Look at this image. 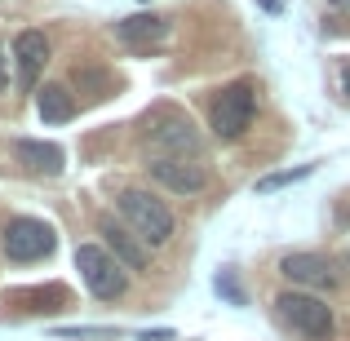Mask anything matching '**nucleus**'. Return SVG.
I'll use <instances>...</instances> for the list:
<instances>
[{
	"label": "nucleus",
	"mask_w": 350,
	"mask_h": 341,
	"mask_svg": "<svg viewBox=\"0 0 350 341\" xmlns=\"http://www.w3.org/2000/svg\"><path fill=\"white\" fill-rule=\"evenodd\" d=\"M76 271H80L85 288L94 292L98 301H116V297H124V288H129V271L103 244H80L76 248Z\"/></svg>",
	"instance_id": "obj_3"
},
{
	"label": "nucleus",
	"mask_w": 350,
	"mask_h": 341,
	"mask_svg": "<svg viewBox=\"0 0 350 341\" xmlns=\"http://www.w3.org/2000/svg\"><path fill=\"white\" fill-rule=\"evenodd\" d=\"M342 266H346V271H350V253H346V262H342Z\"/></svg>",
	"instance_id": "obj_19"
},
{
	"label": "nucleus",
	"mask_w": 350,
	"mask_h": 341,
	"mask_svg": "<svg viewBox=\"0 0 350 341\" xmlns=\"http://www.w3.org/2000/svg\"><path fill=\"white\" fill-rule=\"evenodd\" d=\"M49 36L44 31H18L14 40V58H18V80H23V89H31L36 80H40V71L49 67Z\"/></svg>",
	"instance_id": "obj_10"
},
{
	"label": "nucleus",
	"mask_w": 350,
	"mask_h": 341,
	"mask_svg": "<svg viewBox=\"0 0 350 341\" xmlns=\"http://www.w3.org/2000/svg\"><path fill=\"white\" fill-rule=\"evenodd\" d=\"M36 107H40V120H49V124H62V120L76 115V98H71L67 85H44L36 94Z\"/></svg>",
	"instance_id": "obj_13"
},
{
	"label": "nucleus",
	"mask_w": 350,
	"mask_h": 341,
	"mask_svg": "<svg viewBox=\"0 0 350 341\" xmlns=\"http://www.w3.org/2000/svg\"><path fill=\"white\" fill-rule=\"evenodd\" d=\"M116 31H120V40H124L129 49L155 53L164 40H169V18H160V14H133V18H124Z\"/></svg>",
	"instance_id": "obj_11"
},
{
	"label": "nucleus",
	"mask_w": 350,
	"mask_h": 341,
	"mask_svg": "<svg viewBox=\"0 0 350 341\" xmlns=\"http://www.w3.org/2000/svg\"><path fill=\"white\" fill-rule=\"evenodd\" d=\"M14 155H18L23 169L40 173V178H53V173L67 169V155H62L58 142H36V137H23V142L14 146Z\"/></svg>",
	"instance_id": "obj_12"
},
{
	"label": "nucleus",
	"mask_w": 350,
	"mask_h": 341,
	"mask_svg": "<svg viewBox=\"0 0 350 341\" xmlns=\"http://www.w3.org/2000/svg\"><path fill=\"white\" fill-rule=\"evenodd\" d=\"M280 271L288 275L293 284H301L306 292H328V288H337V284H342L337 266L328 262V257H319V253H288L280 262Z\"/></svg>",
	"instance_id": "obj_8"
},
{
	"label": "nucleus",
	"mask_w": 350,
	"mask_h": 341,
	"mask_svg": "<svg viewBox=\"0 0 350 341\" xmlns=\"http://www.w3.org/2000/svg\"><path fill=\"white\" fill-rule=\"evenodd\" d=\"M217 288H222V297H231L235 301V306H244V288H235V279H231V275H217Z\"/></svg>",
	"instance_id": "obj_15"
},
{
	"label": "nucleus",
	"mask_w": 350,
	"mask_h": 341,
	"mask_svg": "<svg viewBox=\"0 0 350 341\" xmlns=\"http://www.w3.org/2000/svg\"><path fill=\"white\" fill-rule=\"evenodd\" d=\"M306 173H310V164H306V169H293V173H275V178H262V182H257V191H275V187H288V182L306 178Z\"/></svg>",
	"instance_id": "obj_14"
},
{
	"label": "nucleus",
	"mask_w": 350,
	"mask_h": 341,
	"mask_svg": "<svg viewBox=\"0 0 350 341\" xmlns=\"http://www.w3.org/2000/svg\"><path fill=\"white\" fill-rule=\"evenodd\" d=\"M151 178L173 195H196V191H204L208 169L204 160H151Z\"/></svg>",
	"instance_id": "obj_9"
},
{
	"label": "nucleus",
	"mask_w": 350,
	"mask_h": 341,
	"mask_svg": "<svg viewBox=\"0 0 350 341\" xmlns=\"http://www.w3.org/2000/svg\"><path fill=\"white\" fill-rule=\"evenodd\" d=\"M5 85H9V67H5V53H0V94H5Z\"/></svg>",
	"instance_id": "obj_16"
},
{
	"label": "nucleus",
	"mask_w": 350,
	"mask_h": 341,
	"mask_svg": "<svg viewBox=\"0 0 350 341\" xmlns=\"http://www.w3.org/2000/svg\"><path fill=\"white\" fill-rule=\"evenodd\" d=\"M142 146L151 160H200V133L187 115L155 111L142 128Z\"/></svg>",
	"instance_id": "obj_2"
},
{
	"label": "nucleus",
	"mask_w": 350,
	"mask_h": 341,
	"mask_svg": "<svg viewBox=\"0 0 350 341\" xmlns=\"http://www.w3.org/2000/svg\"><path fill=\"white\" fill-rule=\"evenodd\" d=\"M333 5H337V9H350V0H333Z\"/></svg>",
	"instance_id": "obj_18"
},
{
	"label": "nucleus",
	"mask_w": 350,
	"mask_h": 341,
	"mask_svg": "<svg viewBox=\"0 0 350 341\" xmlns=\"http://www.w3.org/2000/svg\"><path fill=\"white\" fill-rule=\"evenodd\" d=\"M98 235H103V248L116 257L120 266H124V271H146V266H151L146 244H142V239H137L124 222H120V217H111V213L98 217Z\"/></svg>",
	"instance_id": "obj_7"
},
{
	"label": "nucleus",
	"mask_w": 350,
	"mask_h": 341,
	"mask_svg": "<svg viewBox=\"0 0 350 341\" xmlns=\"http://www.w3.org/2000/svg\"><path fill=\"white\" fill-rule=\"evenodd\" d=\"M116 217H120L129 230H133V235L142 239L146 248H151V244H169L173 230H178V222H173V213H169V204H164L160 195H151V191H133V187L120 191Z\"/></svg>",
	"instance_id": "obj_1"
},
{
	"label": "nucleus",
	"mask_w": 350,
	"mask_h": 341,
	"mask_svg": "<svg viewBox=\"0 0 350 341\" xmlns=\"http://www.w3.org/2000/svg\"><path fill=\"white\" fill-rule=\"evenodd\" d=\"M253 115H257V89L248 85V80L226 85L222 94L213 98V107H208V124H213L217 137H239L253 124Z\"/></svg>",
	"instance_id": "obj_4"
},
{
	"label": "nucleus",
	"mask_w": 350,
	"mask_h": 341,
	"mask_svg": "<svg viewBox=\"0 0 350 341\" xmlns=\"http://www.w3.org/2000/svg\"><path fill=\"white\" fill-rule=\"evenodd\" d=\"M53 248H58V235L40 217H14L5 226V257L9 262H44Z\"/></svg>",
	"instance_id": "obj_5"
},
{
	"label": "nucleus",
	"mask_w": 350,
	"mask_h": 341,
	"mask_svg": "<svg viewBox=\"0 0 350 341\" xmlns=\"http://www.w3.org/2000/svg\"><path fill=\"white\" fill-rule=\"evenodd\" d=\"M342 94H346V98H350V67H346V71H342Z\"/></svg>",
	"instance_id": "obj_17"
},
{
	"label": "nucleus",
	"mask_w": 350,
	"mask_h": 341,
	"mask_svg": "<svg viewBox=\"0 0 350 341\" xmlns=\"http://www.w3.org/2000/svg\"><path fill=\"white\" fill-rule=\"evenodd\" d=\"M275 310H280V319L293 324L301 337L324 341L333 333V310H328L315 292H280V297H275Z\"/></svg>",
	"instance_id": "obj_6"
}]
</instances>
